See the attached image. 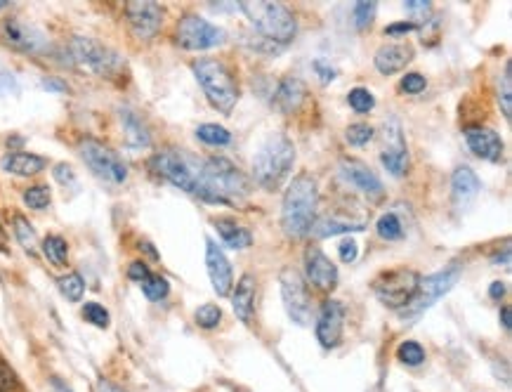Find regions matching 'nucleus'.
I'll return each mask as SVG.
<instances>
[{"label":"nucleus","mask_w":512,"mask_h":392,"mask_svg":"<svg viewBox=\"0 0 512 392\" xmlns=\"http://www.w3.org/2000/svg\"><path fill=\"white\" fill-rule=\"evenodd\" d=\"M100 390L102 392H123V390H118V388H114V385H109V383H102Z\"/></svg>","instance_id":"nucleus-57"},{"label":"nucleus","mask_w":512,"mask_h":392,"mask_svg":"<svg viewBox=\"0 0 512 392\" xmlns=\"http://www.w3.org/2000/svg\"><path fill=\"white\" fill-rule=\"evenodd\" d=\"M239 8L244 10V15L251 19V24L269 43L286 45L298 34V22H295L293 12L281 3H267V0L251 3V0H244Z\"/></svg>","instance_id":"nucleus-4"},{"label":"nucleus","mask_w":512,"mask_h":392,"mask_svg":"<svg viewBox=\"0 0 512 392\" xmlns=\"http://www.w3.org/2000/svg\"><path fill=\"white\" fill-rule=\"evenodd\" d=\"M305 272L307 279L317 286L319 291H331L338 284V267L328 260L319 248H307L305 253Z\"/></svg>","instance_id":"nucleus-19"},{"label":"nucleus","mask_w":512,"mask_h":392,"mask_svg":"<svg viewBox=\"0 0 512 392\" xmlns=\"http://www.w3.org/2000/svg\"><path fill=\"white\" fill-rule=\"evenodd\" d=\"M8 93H17V83L12 76L3 74L0 76V95H8Z\"/></svg>","instance_id":"nucleus-49"},{"label":"nucleus","mask_w":512,"mask_h":392,"mask_svg":"<svg viewBox=\"0 0 512 392\" xmlns=\"http://www.w3.org/2000/svg\"><path fill=\"white\" fill-rule=\"evenodd\" d=\"M43 88H50V90H67V86H64V83H57V81H45Z\"/></svg>","instance_id":"nucleus-55"},{"label":"nucleus","mask_w":512,"mask_h":392,"mask_svg":"<svg viewBox=\"0 0 512 392\" xmlns=\"http://www.w3.org/2000/svg\"><path fill=\"white\" fill-rule=\"evenodd\" d=\"M314 69H317L319 71V76H321V81H324V83H328V81H333V76H336V71H333L331 67H326V64L324 62H314Z\"/></svg>","instance_id":"nucleus-50"},{"label":"nucleus","mask_w":512,"mask_h":392,"mask_svg":"<svg viewBox=\"0 0 512 392\" xmlns=\"http://www.w3.org/2000/svg\"><path fill=\"white\" fill-rule=\"evenodd\" d=\"M378 12V5L376 3H369V0H361L352 8V19H354V26L357 29H366V26L373 24V17H376Z\"/></svg>","instance_id":"nucleus-37"},{"label":"nucleus","mask_w":512,"mask_h":392,"mask_svg":"<svg viewBox=\"0 0 512 392\" xmlns=\"http://www.w3.org/2000/svg\"><path fill=\"white\" fill-rule=\"evenodd\" d=\"M340 173H343V178L350 182L352 187H357L359 192L369 196V199H383V182H380L378 175L373 173L366 163H361L357 159H343L340 161Z\"/></svg>","instance_id":"nucleus-16"},{"label":"nucleus","mask_w":512,"mask_h":392,"mask_svg":"<svg viewBox=\"0 0 512 392\" xmlns=\"http://www.w3.org/2000/svg\"><path fill=\"white\" fill-rule=\"evenodd\" d=\"M413 60V48L411 45H404V43H392V45H383L376 52V69L380 74L390 76V74H397V71H402L406 64Z\"/></svg>","instance_id":"nucleus-21"},{"label":"nucleus","mask_w":512,"mask_h":392,"mask_svg":"<svg viewBox=\"0 0 512 392\" xmlns=\"http://www.w3.org/2000/svg\"><path fill=\"white\" fill-rule=\"evenodd\" d=\"M279 284H281V296H284L288 317L298 324L310 322L312 300H310V291H307L305 279L295 270H291V267H286V270L281 272Z\"/></svg>","instance_id":"nucleus-12"},{"label":"nucleus","mask_w":512,"mask_h":392,"mask_svg":"<svg viewBox=\"0 0 512 392\" xmlns=\"http://www.w3.org/2000/svg\"><path fill=\"white\" fill-rule=\"evenodd\" d=\"M295 147L286 135H269L267 142L258 149L253 161V178L262 189L274 192L284 185L293 171Z\"/></svg>","instance_id":"nucleus-3"},{"label":"nucleus","mask_w":512,"mask_h":392,"mask_svg":"<svg viewBox=\"0 0 512 392\" xmlns=\"http://www.w3.org/2000/svg\"><path fill=\"white\" fill-rule=\"evenodd\" d=\"M215 227H218V234L222 237V241H225L229 248H234V251H241V248H248L253 244L251 232L236 225L234 220H229V218L215 220Z\"/></svg>","instance_id":"nucleus-27"},{"label":"nucleus","mask_w":512,"mask_h":392,"mask_svg":"<svg viewBox=\"0 0 512 392\" xmlns=\"http://www.w3.org/2000/svg\"><path fill=\"white\" fill-rule=\"evenodd\" d=\"M357 256H359L357 241L345 239L343 244H340V260H343V263H354V260H357Z\"/></svg>","instance_id":"nucleus-46"},{"label":"nucleus","mask_w":512,"mask_h":392,"mask_svg":"<svg viewBox=\"0 0 512 392\" xmlns=\"http://www.w3.org/2000/svg\"><path fill=\"white\" fill-rule=\"evenodd\" d=\"M71 55H74V60L81 64V67L93 71V74L102 78L116 76L118 69H121V57H118V52L107 48V45H102L100 41H95V38L76 36L74 41H71Z\"/></svg>","instance_id":"nucleus-8"},{"label":"nucleus","mask_w":512,"mask_h":392,"mask_svg":"<svg viewBox=\"0 0 512 392\" xmlns=\"http://www.w3.org/2000/svg\"><path fill=\"white\" fill-rule=\"evenodd\" d=\"M380 161L395 178H402L409 168V149L404 145L402 126L397 119H390L385 123V152L380 154Z\"/></svg>","instance_id":"nucleus-15"},{"label":"nucleus","mask_w":512,"mask_h":392,"mask_svg":"<svg viewBox=\"0 0 512 392\" xmlns=\"http://www.w3.org/2000/svg\"><path fill=\"white\" fill-rule=\"evenodd\" d=\"M418 272L413 270H392L383 272L378 279H373V293L380 303L387 307H395V310H402V307L413 298V293L418 289Z\"/></svg>","instance_id":"nucleus-10"},{"label":"nucleus","mask_w":512,"mask_h":392,"mask_svg":"<svg viewBox=\"0 0 512 392\" xmlns=\"http://www.w3.org/2000/svg\"><path fill=\"white\" fill-rule=\"evenodd\" d=\"M206 267L215 293L229 296V291H232V265H229L227 256L213 239L206 241Z\"/></svg>","instance_id":"nucleus-18"},{"label":"nucleus","mask_w":512,"mask_h":392,"mask_svg":"<svg viewBox=\"0 0 512 392\" xmlns=\"http://www.w3.org/2000/svg\"><path fill=\"white\" fill-rule=\"evenodd\" d=\"M149 274H152V272H149V267L144 265V263H140V260H137V263H133V265L128 267V277L133 279V282H137V284H142L144 279L149 277Z\"/></svg>","instance_id":"nucleus-47"},{"label":"nucleus","mask_w":512,"mask_h":392,"mask_svg":"<svg viewBox=\"0 0 512 392\" xmlns=\"http://www.w3.org/2000/svg\"><path fill=\"white\" fill-rule=\"evenodd\" d=\"M177 43L185 50H210L227 41L225 29L206 22L199 15H187L177 24Z\"/></svg>","instance_id":"nucleus-11"},{"label":"nucleus","mask_w":512,"mask_h":392,"mask_svg":"<svg viewBox=\"0 0 512 392\" xmlns=\"http://www.w3.org/2000/svg\"><path fill=\"white\" fill-rule=\"evenodd\" d=\"M505 291H508V289H505L503 282H494V284H491V289H489V296L494 300H501L505 296Z\"/></svg>","instance_id":"nucleus-52"},{"label":"nucleus","mask_w":512,"mask_h":392,"mask_svg":"<svg viewBox=\"0 0 512 392\" xmlns=\"http://www.w3.org/2000/svg\"><path fill=\"white\" fill-rule=\"evenodd\" d=\"M78 152H81L83 161L88 163V168L95 175H100L102 180L114 182V185H121L128 178V166L123 163L121 156H118L114 149H109L102 142L93 140V137H85L78 145Z\"/></svg>","instance_id":"nucleus-9"},{"label":"nucleus","mask_w":512,"mask_h":392,"mask_svg":"<svg viewBox=\"0 0 512 392\" xmlns=\"http://www.w3.org/2000/svg\"><path fill=\"white\" fill-rule=\"evenodd\" d=\"M5 43L22 52H45L48 50V36L34 24H26L22 19H5L3 22Z\"/></svg>","instance_id":"nucleus-14"},{"label":"nucleus","mask_w":512,"mask_h":392,"mask_svg":"<svg viewBox=\"0 0 512 392\" xmlns=\"http://www.w3.org/2000/svg\"><path fill=\"white\" fill-rule=\"evenodd\" d=\"M406 12L413 15V19H428L430 3H423V0H406Z\"/></svg>","instance_id":"nucleus-44"},{"label":"nucleus","mask_w":512,"mask_h":392,"mask_svg":"<svg viewBox=\"0 0 512 392\" xmlns=\"http://www.w3.org/2000/svg\"><path fill=\"white\" fill-rule=\"evenodd\" d=\"M121 123H123V130H126L128 147H133V149L149 147L152 137H149V128L144 126V121L140 119V116L133 114L130 109H123L121 111Z\"/></svg>","instance_id":"nucleus-26"},{"label":"nucleus","mask_w":512,"mask_h":392,"mask_svg":"<svg viewBox=\"0 0 512 392\" xmlns=\"http://www.w3.org/2000/svg\"><path fill=\"white\" fill-rule=\"evenodd\" d=\"M451 192H454L456 206L465 208L477 199L479 192H482V182H479L477 173L472 171V168L463 166V168H458V171L454 173V178H451Z\"/></svg>","instance_id":"nucleus-23"},{"label":"nucleus","mask_w":512,"mask_h":392,"mask_svg":"<svg viewBox=\"0 0 512 392\" xmlns=\"http://www.w3.org/2000/svg\"><path fill=\"white\" fill-rule=\"evenodd\" d=\"M8 8V3H5V0H0V10H5Z\"/></svg>","instance_id":"nucleus-59"},{"label":"nucleus","mask_w":512,"mask_h":392,"mask_svg":"<svg viewBox=\"0 0 512 392\" xmlns=\"http://www.w3.org/2000/svg\"><path fill=\"white\" fill-rule=\"evenodd\" d=\"M142 291L144 296H147L149 300H154V303H159V300H163L168 296L170 286L163 277H159V274H149L147 279L142 282Z\"/></svg>","instance_id":"nucleus-35"},{"label":"nucleus","mask_w":512,"mask_h":392,"mask_svg":"<svg viewBox=\"0 0 512 392\" xmlns=\"http://www.w3.org/2000/svg\"><path fill=\"white\" fill-rule=\"evenodd\" d=\"M57 286H59V291L67 296V300H71V303H78V300H81L83 293H85V284H83L81 274H76V272L59 277Z\"/></svg>","instance_id":"nucleus-34"},{"label":"nucleus","mask_w":512,"mask_h":392,"mask_svg":"<svg viewBox=\"0 0 512 392\" xmlns=\"http://www.w3.org/2000/svg\"><path fill=\"white\" fill-rule=\"evenodd\" d=\"M319 206V187L310 173H300L293 178L291 187L284 196V213H281V225L284 232L293 239H303L312 232L317 222Z\"/></svg>","instance_id":"nucleus-1"},{"label":"nucleus","mask_w":512,"mask_h":392,"mask_svg":"<svg viewBox=\"0 0 512 392\" xmlns=\"http://www.w3.org/2000/svg\"><path fill=\"white\" fill-rule=\"evenodd\" d=\"M343 324H345V312L343 305L338 300H328L321 307L319 319H317V338L324 348H336L343 338Z\"/></svg>","instance_id":"nucleus-17"},{"label":"nucleus","mask_w":512,"mask_h":392,"mask_svg":"<svg viewBox=\"0 0 512 392\" xmlns=\"http://www.w3.org/2000/svg\"><path fill=\"white\" fill-rule=\"evenodd\" d=\"M222 319V310L218 305H203L199 307V312H196V324L201 326V329H215V326L220 324Z\"/></svg>","instance_id":"nucleus-41"},{"label":"nucleus","mask_w":512,"mask_h":392,"mask_svg":"<svg viewBox=\"0 0 512 392\" xmlns=\"http://www.w3.org/2000/svg\"><path fill=\"white\" fill-rule=\"evenodd\" d=\"M465 142H468V147L479 156V159L491 163H498L503 159V140L498 137V133H494V130L482 126L465 128Z\"/></svg>","instance_id":"nucleus-20"},{"label":"nucleus","mask_w":512,"mask_h":392,"mask_svg":"<svg viewBox=\"0 0 512 392\" xmlns=\"http://www.w3.org/2000/svg\"><path fill=\"white\" fill-rule=\"evenodd\" d=\"M12 227H15V237L26 253H36L38 239H36V230L31 227V222L24 218V215H15L12 218Z\"/></svg>","instance_id":"nucleus-32"},{"label":"nucleus","mask_w":512,"mask_h":392,"mask_svg":"<svg viewBox=\"0 0 512 392\" xmlns=\"http://www.w3.org/2000/svg\"><path fill=\"white\" fill-rule=\"evenodd\" d=\"M510 74H512V64L505 62L503 78L498 81V104H501L505 119H510V114H512V78H510Z\"/></svg>","instance_id":"nucleus-33"},{"label":"nucleus","mask_w":512,"mask_h":392,"mask_svg":"<svg viewBox=\"0 0 512 392\" xmlns=\"http://www.w3.org/2000/svg\"><path fill=\"white\" fill-rule=\"evenodd\" d=\"M196 137L203 142V145L210 147H227L232 142V133L227 128L215 126V123H206V126H199L196 130Z\"/></svg>","instance_id":"nucleus-31"},{"label":"nucleus","mask_w":512,"mask_h":392,"mask_svg":"<svg viewBox=\"0 0 512 392\" xmlns=\"http://www.w3.org/2000/svg\"><path fill=\"white\" fill-rule=\"evenodd\" d=\"M418 24H395V26H387V34L390 36H397V34H409V31L416 29Z\"/></svg>","instance_id":"nucleus-51"},{"label":"nucleus","mask_w":512,"mask_h":392,"mask_svg":"<svg viewBox=\"0 0 512 392\" xmlns=\"http://www.w3.org/2000/svg\"><path fill=\"white\" fill-rule=\"evenodd\" d=\"M361 230H364V222H340L336 218H324L314 222L310 234H314V237H333V234L361 232Z\"/></svg>","instance_id":"nucleus-28"},{"label":"nucleus","mask_w":512,"mask_h":392,"mask_svg":"<svg viewBox=\"0 0 512 392\" xmlns=\"http://www.w3.org/2000/svg\"><path fill=\"white\" fill-rule=\"evenodd\" d=\"M397 357H399V362L406 364V367H418V364L425 362V350L420 348L416 341H406L399 345Z\"/></svg>","instance_id":"nucleus-36"},{"label":"nucleus","mask_w":512,"mask_h":392,"mask_svg":"<svg viewBox=\"0 0 512 392\" xmlns=\"http://www.w3.org/2000/svg\"><path fill=\"white\" fill-rule=\"evenodd\" d=\"M149 166H152V171L159 175V178L168 180L170 185L180 187L182 192L194 196L199 194L203 173V159H199V156L180 152V149H166V152L156 154Z\"/></svg>","instance_id":"nucleus-5"},{"label":"nucleus","mask_w":512,"mask_h":392,"mask_svg":"<svg viewBox=\"0 0 512 392\" xmlns=\"http://www.w3.org/2000/svg\"><path fill=\"white\" fill-rule=\"evenodd\" d=\"M461 270H463L461 265H451V267H446L444 272L430 274V277L420 279L413 298L402 307V310H397L399 317L409 322V319H418L425 310H430V307L435 305L439 298L446 296V293H449L458 284V279H461Z\"/></svg>","instance_id":"nucleus-7"},{"label":"nucleus","mask_w":512,"mask_h":392,"mask_svg":"<svg viewBox=\"0 0 512 392\" xmlns=\"http://www.w3.org/2000/svg\"><path fill=\"white\" fill-rule=\"evenodd\" d=\"M303 100H305L303 81L295 76H286L277 86V90H274L272 104L281 111V114H293V111L300 109Z\"/></svg>","instance_id":"nucleus-22"},{"label":"nucleus","mask_w":512,"mask_h":392,"mask_svg":"<svg viewBox=\"0 0 512 392\" xmlns=\"http://www.w3.org/2000/svg\"><path fill=\"white\" fill-rule=\"evenodd\" d=\"M83 317L88 319L93 326H100V329H107L109 326V312L104 310L100 303H85L83 305Z\"/></svg>","instance_id":"nucleus-42"},{"label":"nucleus","mask_w":512,"mask_h":392,"mask_svg":"<svg viewBox=\"0 0 512 392\" xmlns=\"http://www.w3.org/2000/svg\"><path fill=\"white\" fill-rule=\"evenodd\" d=\"M248 194H251V182L232 161L222 159V156L203 161L201 185L196 194L199 199L208 204H239Z\"/></svg>","instance_id":"nucleus-2"},{"label":"nucleus","mask_w":512,"mask_h":392,"mask_svg":"<svg viewBox=\"0 0 512 392\" xmlns=\"http://www.w3.org/2000/svg\"><path fill=\"white\" fill-rule=\"evenodd\" d=\"M55 178L62 185H67V182H74V171H71V166H67V163H59V166H55Z\"/></svg>","instance_id":"nucleus-48"},{"label":"nucleus","mask_w":512,"mask_h":392,"mask_svg":"<svg viewBox=\"0 0 512 392\" xmlns=\"http://www.w3.org/2000/svg\"><path fill=\"white\" fill-rule=\"evenodd\" d=\"M345 137L352 147H364L373 140V128L369 126V123H354V126L347 128Z\"/></svg>","instance_id":"nucleus-39"},{"label":"nucleus","mask_w":512,"mask_h":392,"mask_svg":"<svg viewBox=\"0 0 512 392\" xmlns=\"http://www.w3.org/2000/svg\"><path fill=\"white\" fill-rule=\"evenodd\" d=\"M43 256L48 258L55 267H64L69 260L67 241L57 237V234H48V237L43 239Z\"/></svg>","instance_id":"nucleus-29"},{"label":"nucleus","mask_w":512,"mask_h":392,"mask_svg":"<svg viewBox=\"0 0 512 392\" xmlns=\"http://www.w3.org/2000/svg\"><path fill=\"white\" fill-rule=\"evenodd\" d=\"M347 102H350V107L354 111H359V114H366V111L376 107V100H373V95L366 88H354L352 93L347 95Z\"/></svg>","instance_id":"nucleus-40"},{"label":"nucleus","mask_w":512,"mask_h":392,"mask_svg":"<svg viewBox=\"0 0 512 392\" xmlns=\"http://www.w3.org/2000/svg\"><path fill=\"white\" fill-rule=\"evenodd\" d=\"M501 322H503V329L510 331V326H512V310H510V305H503V310H501Z\"/></svg>","instance_id":"nucleus-53"},{"label":"nucleus","mask_w":512,"mask_h":392,"mask_svg":"<svg viewBox=\"0 0 512 392\" xmlns=\"http://www.w3.org/2000/svg\"><path fill=\"white\" fill-rule=\"evenodd\" d=\"M425 86H428V81H425V78L420 76V74H406L402 78V90H404V93H411V95L423 93Z\"/></svg>","instance_id":"nucleus-43"},{"label":"nucleus","mask_w":512,"mask_h":392,"mask_svg":"<svg viewBox=\"0 0 512 392\" xmlns=\"http://www.w3.org/2000/svg\"><path fill=\"white\" fill-rule=\"evenodd\" d=\"M45 168V159L36 154L26 152H10L3 159V171L19 175V178H31V175H38Z\"/></svg>","instance_id":"nucleus-25"},{"label":"nucleus","mask_w":512,"mask_h":392,"mask_svg":"<svg viewBox=\"0 0 512 392\" xmlns=\"http://www.w3.org/2000/svg\"><path fill=\"white\" fill-rule=\"evenodd\" d=\"M52 390H55V392H74L71 388H67V385H64L62 381H59V378H52Z\"/></svg>","instance_id":"nucleus-54"},{"label":"nucleus","mask_w":512,"mask_h":392,"mask_svg":"<svg viewBox=\"0 0 512 392\" xmlns=\"http://www.w3.org/2000/svg\"><path fill=\"white\" fill-rule=\"evenodd\" d=\"M232 307L241 322L251 324L255 307V279L251 274H244V277L239 279V284H236V289L232 293Z\"/></svg>","instance_id":"nucleus-24"},{"label":"nucleus","mask_w":512,"mask_h":392,"mask_svg":"<svg viewBox=\"0 0 512 392\" xmlns=\"http://www.w3.org/2000/svg\"><path fill=\"white\" fill-rule=\"evenodd\" d=\"M5 248V232H3V225H0V251Z\"/></svg>","instance_id":"nucleus-58"},{"label":"nucleus","mask_w":512,"mask_h":392,"mask_svg":"<svg viewBox=\"0 0 512 392\" xmlns=\"http://www.w3.org/2000/svg\"><path fill=\"white\" fill-rule=\"evenodd\" d=\"M24 204L29 208H36V211H43V208L50 206V189L43 185L29 187L24 192Z\"/></svg>","instance_id":"nucleus-38"},{"label":"nucleus","mask_w":512,"mask_h":392,"mask_svg":"<svg viewBox=\"0 0 512 392\" xmlns=\"http://www.w3.org/2000/svg\"><path fill=\"white\" fill-rule=\"evenodd\" d=\"M15 374H12L8 364L0 362V392H15Z\"/></svg>","instance_id":"nucleus-45"},{"label":"nucleus","mask_w":512,"mask_h":392,"mask_svg":"<svg viewBox=\"0 0 512 392\" xmlns=\"http://www.w3.org/2000/svg\"><path fill=\"white\" fill-rule=\"evenodd\" d=\"M126 17L130 22V29L135 31L137 38L142 41H152V38L161 31L163 24V10L161 5L147 3V0H133L126 5Z\"/></svg>","instance_id":"nucleus-13"},{"label":"nucleus","mask_w":512,"mask_h":392,"mask_svg":"<svg viewBox=\"0 0 512 392\" xmlns=\"http://www.w3.org/2000/svg\"><path fill=\"white\" fill-rule=\"evenodd\" d=\"M192 69L196 81L201 83L203 93L208 97V102L213 104L215 109L229 114V111L234 109L236 100H239V88H236L232 71H229L222 62L210 60V57H206V60H196Z\"/></svg>","instance_id":"nucleus-6"},{"label":"nucleus","mask_w":512,"mask_h":392,"mask_svg":"<svg viewBox=\"0 0 512 392\" xmlns=\"http://www.w3.org/2000/svg\"><path fill=\"white\" fill-rule=\"evenodd\" d=\"M376 230H378V237L380 239H387V241H399L406 234L402 218H399V215L392 213V211L385 213V215H380Z\"/></svg>","instance_id":"nucleus-30"},{"label":"nucleus","mask_w":512,"mask_h":392,"mask_svg":"<svg viewBox=\"0 0 512 392\" xmlns=\"http://www.w3.org/2000/svg\"><path fill=\"white\" fill-rule=\"evenodd\" d=\"M142 248H144V251H147V253H149V256H152L154 260H159V253H156V251H154V246H152V244H147V241H144V244H142Z\"/></svg>","instance_id":"nucleus-56"}]
</instances>
